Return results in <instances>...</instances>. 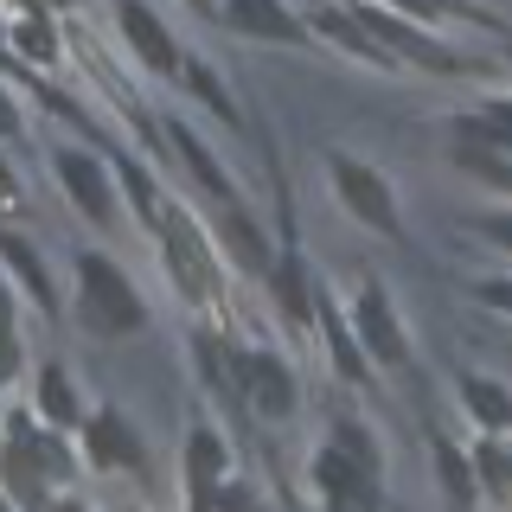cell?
<instances>
[{"label": "cell", "instance_id": "obj_1", "mask_svg": "<svg viewBox=\"0 0 512 512\" xmlns=\"http://www.w3.org/2000/svg\"><path fill=\"white\" fill-rule=\"evenodd\" d=\"M314 487L327 506H378V442L365 436L359 423H333V442L320 448L314 461Z\"/></svg>", "mask_w": 512, "mask_h": 512}, {"label": "cell", "instance_id": "obj_2", "mask_svg": "<svg viewBox=\"0 0 512 512\" xmlns=\"http://www.w3.org/2000/svg\"><path fill=\"white\" fill-rule=\"evenodd\" d=\"M77 308H84V320H90L96 333H135L141 320H148L135 282H128L103 250H84V256H77Z\"/></svg>", "mask_w": 512, "mask_h": 512}, {"label": "cell", "instance_id": "obj_3", "mask_svg": "<svg viewBox=\"0 0 512 512\" xmlns=\"http://www.w3.org/2000/svg\"><path fill=\"white\" fill-rule=\"evenodd\" d=\"M7 487H13V500H45V487H58L64 474H71V455H64V442L58 436H39V429L26 423H13V436H7Z\"/></svg>", "mask_w": 512, "mask_h": 512}, {"label": "cell", "instance_id": "obj_4", "mask_svg": "<svg viewBox=\"0 0 512 512\" xmlns=\"http://www.w3.org/2000/svg\"><path fill=\"white\" fill-rule=\"evenodd\" d=\"M333 186H340V199H346L352 218H365V224H372V231H384V237H404L397 192L384 186L378 167H365V160H333Z\"/></svg>", "mask_w": 512, "mask_h": 512}, {"label": "cell", "instance_id": "obj_5", "mask_svg": "<svg viewBox=\"0 0 512 512\" xmlns=\"http://www.w3.org/2000/svg\"><path fill=\"white\" fill-rule=\"evenodd\" d=\"M237 391H244L250 410L269 416V423H282V416L295 410V378H288V365L276 352H237Z\"/></svg>", "mask_w": 512, "mask_h": 512}, {"label": "cell", "instance_id": "obj_6", "mask_svg": "<svg viewBox=\"0 0 512 512\" xmlns=\"http://www.w3.org/2000/svg\"><path fill=\"white\" fill-rule=\"evenodd\" d=\"M84 448H90L96 468H122V474H141V461H148V448H141L135 423H128L116 404H103V410L84 423Z\"/></svg>", "mask_w": 512, "mask_h": 512}, {"label": "cell", "instance_id": "obj_7", "mask_svg": "<svg viewBox=\"0 0 512 512\" xmlns=\"http://www.w3.org/2000/svg\"><path fill=\"white\" fill-rule=\"evenodd\" d=\"M352 320H359V340H365V352H372L378 365H410V340H404V327H397V314H391V295H384L378 282L359 288Z\"/></svg>", "mask_w": 512, "mask_h": 512}, {"label": "cell", "instance_id": "obj_8", "mask_svg": "<svg viewBox=\"0 0 512 512\" xmlns=\"http://www.w3.org/2000/svg\"><path fill=\"white\" fill-rule=\"evenodd\" d=\"M352 20H359V26L378 39V52H384V58L404 52V58H416V64H429V71H455V58H448L442 45L429 39V32H416L410 20H391L384 7H352Z\"/></svg>", "mask_w": 512, "mask_h": 512}, {"label": "cell", "instance_id": "obj_9", "mask_svg": "<svg viewBox=\"0 0 512 512\" xmlns=\"http://www.w3.org/2000/svg\"><path fill=\"white\" fill-rule=\"evenodd\" d=\"M58 180H64V192H71V205H77L84 218H96V224L116 218V186H109V173L96 167L90 154L64 148V154H58Z\"/></svg>", "mask_w": 512, "mask_h": 512}, {"label": "cell", "instance_id": "obj_10", "mask_svg": "<svg viewBox=\"0 0 512 512\" xmlns=\"http://www.w3.org/2000/svg\"><path fill=\"white\" fill-rule=\"evenodd\" d=\"M122 32H128V45H135V58L141 64H154V71H180V52H173V32L154 20L141 0H122Z\"/></svg>", "mask_w": 512, "mask_h": 512}, {"label": "cell", "instance_id": "obj_11", "mask_svg": "<svg viewBox=\"0 0 512 512\" xmlns=\"http://www.w3.org/2000/svg\"><path fill=\"white\" fill-rule=\"evenodd\" d=\"M224 20L244 32V39H301L308 32L282 0H224Z\"/></svg>", "mask_w": 512, "mask_h": 512}, {"label": "cell", "instance_id": "obj_12", "mask_svg": "<svg viewBox=\"0 0 512 512\" xmlns=\"http://www.w3.org/2000/svg\"><path fill=\"white\" fill-rule=\"evenodd\" d=\"M218 474H224V436L218 429H192L186 436V493H192V506L212 500Z\"/></svg>", "mask_w": 512, "mask_h": 512}, {"label": "cell", "instance_id": "obj_13", "mask_svg": "<svg viewBox=\"0 0 512 512\" xmlns=\"http://www.w3.org/2000/svg\"><path fill=\"white\" fill-rule=\"evenodd\" d=\"M173 148H180V154H186V167H192V180H199L205 192H212V199H218V205H237V186H231V180H224V167H218V160H212V154H205V148H199V135H192V128H173Z\"/></svg>", "mask_w": 512, "mask_h": 512}, {"label": "cell", "instance_id": "obj_14", "mask_svg": "<svg viewBox=\"0 0 512 512\" xmlns=\"http://www.w3.org/2000/svg\"><path fill=\"white\" fill-rule=\"evenodd\" d=\"M276 295H282V314L288 320H314V288H308V263L295 250H282L276 263Z\"/></svg>", "mask_w": 512, "mask_h": 512}, {"label": "cell", "instance_id": "obj_15", "mask_svg": "<svg viewBox=\"0 0 512 512\" xmlns=\"http://www.w3.org/2000/svg\"><path fill=\"white\" fill-rule=\"evenodd\" d=\"M461 397L474 404V416L487 429H512V391H500L493 378H461Z\"/></svg>", "mask_w": 512, "mask_h": 512}, {"label": "cell", "instance_id": "obj_16", "mask_svg": "<svg viewBox=\"0 0 512 512\" xmlns=\"http://www.w3.org/2000/svg\"><path fill=\"white\" fill-rule=\"evenodd\" d=\"M39 410L52 416V423H77V391H71V372H64V365H45L39 372Z\"/></svg>", "mask_w": 512, "mask_h": 512}, {"label": "cell", "instance_id": "obj_17", "mask_svg": "<svg viewBox=\"0 0 512 512\" xmlns=\"http://www.w3.org/2000/svg\"><path fill=\"white\" fill-rule=\"evenodd\" d=\"M314 314H320V327H327V340H333V365H340V378H359L365 359H359V346H352V333H346V314L333 308V301H314Z\"/></svg>", "mask_w": 512, "mask_h": 512}, {"label": "cell", "instance_id": "obj_18", "mask_svg": "<svg viewBox=\"0 0 512 512\" xmlns=\"http://www.w3.org/2000/svg\"><path fill=\"white\" fill-rule=\"evenodd\" d=\"M320 32H327V39H340L346 52H359V58H372V64H384V52H378V39H372V32H365L359 20H352V13H320Z\"/></svg>", "mask_w": 512, "mask_h": 512}, {"label": "cell", "instance_id": "obj_19", "mask_svg": "<svg viewBox=\"0 0 512 512\" xmlns=\"http://www.w3.org/2000/svg\"><path fill=\"white\" fill-rule=\"evenodd\" d=\"M0 256H7V263L26 276L32 295H39V301H52V282H45V269H39V250H32L26 237H0Z\"/></svg>", "mask_w": 512, "mask_h": 512}, {"label": "cell", "instance_id": "obj_20", "mask_svg": "<svg viewBox=\"0 0 512 512\" xmlns=\"http://www.w3.org/2000/svg\"><path fill=\"white\" fill-rule=\"evenodd\" d=\"M122 186H128V199H135L141 224L154 231V224H160V212H167V205H160V192H154V180H148V173L135 167V160H122Z\"/></svg>", "mask_w": 512, "mask_h": 512}, {"label": "cell", "instance_id": "obj_21", "mask_svg": "<svg viewBox=\"0 0 512 512\" xmlns=\"http://www.w3.org/2000/svg\"><path fill=\"white\" fill-rule=\"evenodd\" d=\"M436 461H442V487H448V500L468 506V500H474V474H468V461H461V448H455V442H436Z\"/></svg>", "mask_w": 512, "mask_h": 512}, {"label": "cell", "instance_id": "obj_22", "mask_svg": "<svg viewBox=\"0 0 512 512\" xmlns=\"http://www.w3.org/2000/svg\"><path fill=\"white\" fill-rule=\"evenodd\" d=\"M20 372V333H13V295L7 282H0V378Z\"/></svg>", "mask_w": 512, "mask_h": 512}, {"label": "cell", "instance_id": "obj_23", "mask_svg": "<svg viewBox=\"0 0 512 512\" xmlns=\"http://www.w3.org/2000/svg\"><path fill=\"white\" fill-rule=\"evenodd\" d=\"M186 84H192V90H199V96H205V103H212V109H218V116H224V122H237V103H231V96H224V84H218V77H212V71H205V64H186Z\"/></svg>", "mask_w": 512, "mask_h": 512}, {"label": "cell", "instance_id": "obj_24", "mask_svg": "<svg viewBox=\"0 0 512 512\" xmlns=\"http://www.w3.org/2000/svg\"><path fill=\"white\" fill-rule=\"evenodd\" d=\"M13 39H20L26 58H58V32L45 26V20H20V26H13Z\"/></svg>", "mask_w": 512, "mask_h": 512}, {"label": "cell", "instance_id": "obj_25", "mask_svg": "<svg viewBox=\"0 0 512 512\" xmlns=\"http://www.w3.org/2000/svg\"><path fill=\"white\" fill-rule=\"evenodd\" d=\"M224 231H231V244H237V250H244V263H269V250H263V237H256V231H250V224H244V218H237V212H231V218H224Z\"/></svg>", "mask_w": 512, "mask_h": 512}, {"label": "cell", "instance_id": "obj_26", "mask_svg": "<svg viewBox=\"0 0 512 512\" xmlns=\"http://www.w3.org/2000/svg\"><path fill=\"white\" fill-rule=\"evenodd\" d=\"M480 231H487L493 244H506V250H512V218H500V212H493V218H480Z\"/></svg>", "mask_w": 512, "mask_h": 512}, {"label": "cell", "instance_id": "obj_27", "mask_svg": "<svg viewBox=\"0 0 512 512\" xmlns=\"http://www.w3.org/2000/svg\"><path fill=\"white\" fill-rule=\"evenodd\" d=\"M7 135H20V109H13L7 90H0V141H7Z\"/></svg>", "mask_w": 512, "mask_h": 512}, {"label": "cell", "instance_id": "obj_28", "mask_svg": "<svg viewBox=\"0 0 512 512\" xmlns=\"http://www.w3.org/2000/svg\"><path fill=\"white\" fill-rule=\"evenodd\" d=\"M480 295H487L493 308H512V282H487V288H480Z\"/></svg>", "mask_w": 512, "mask_h": 512}, {"label": "cell", "instance_id": "obj_29", "mask_svg": "<svg viewBox=\"0 0 512 512\" xmlns=\"http://www.w3.org/2000/svg\"><path fill=\"white\" fill-rule=\"evenodd\" d=\"M7 192H13V180H7V173H0V199H7Z\"/></svg>", "mask_w": 512, "mask_h": 512}, {"label": "cell", "instance_id": "obj_30", "mask_svg": "<svg viewBox=\"0 0 512 512\" xmlns=\"http://www.w3.org/2000/svg\"><path fill=\"white\" fill-rule=\"evenodd\" d=\"M192 7H199V13H205V7H212V0H192Z\"/></svg>", "mask_w": 512, "mask_h": 512}, {"label": "cell", "instance_id": "obj_31", "mask_svg": "<svg viewBox=\"0 0 512 512\" xmlns=\"http://www.w3.org/2000/svg\"><path fill=\"white\" fill-rule=\"evenodd\" d=\"M506 52H512V45H506Z\"/></svg>", "mask_w": 512, "mask_h": 512}]
</instances>
